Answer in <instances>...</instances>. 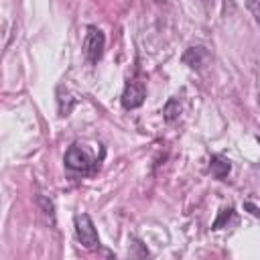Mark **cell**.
I'll list each match as a JSON object with an SVG mask.
<instances>
[{
  "label": "cell",
  "instance_id": "cell-3",
  "mask_svg": "<svg viewBox=\"0 0 260 260\" xmlns=\"http://www.w3.org/2000/svg\"><path fill=\"white\" fill-rule=\"evenodd\" d=\"M65 165L73 171H89L93 167V156L85 148L75 144L65 152Z\"/></svg>",
  "mask_w": 260,
  "mask_h": 260
},
{
  "label": "cell",
  "instance_id": "cell-2",
  "mask_svg": "<svg viewBox=\"0 0 260 260\" xmlns=\"http://www.w3.org/2000/svg\"><path fill=\"white\" fill-rule=\"evenodd\" d=\"M104 45H106V37L100 28L95 26H89L87 32H85V39H83V55L89 63H95L102 53H104Z\"/></svg>",
  "mask_w": 260,
  "mask_h": 260
},
{
  "label": "cell",
  "instance_id": "cell-4",
  "mask_svg": "<svg viewBox=\"0 0 260 260\" xmlns=\"http://www.w3.org/2000/svg\"><path fill=\"white\" fill-rule=\"evenodd\" d=\"M144 102V87L142 83H136V81H130L122 93V106L124 108H138L140 104Z\"/></svg>",
  "mask_w": 260,
  "mask_h": 260
},
{
  "label": "cell",
  "instance_id": "cell-5",
  "mask_svg": "<svg viewBox=\"0 0 260 260\" xmlns=\"http://www.w3.org/2000/svg\"><path fill=\"white\" fill-rule=\"evenodd\" d=\"M183 61H185L189 67H193V69H199V67H203V65L209 61V53H207L203 47H191V49H187V53L183 55Z\"/></svg>",
  "mask_w": 260,
  "mask_h": 260
},
{
  "label": "cell",
  "instance_id": "cell-8",
  "mask_svg": "<svg viewBox=\"0 0 260 260\" xmlns=\"http://www.w3.org/2000/svg\"><path fill=\"white\" fill-rule=\"evenodd\" d=\"M248 8H250V12L254 14L256 22L260 24V0H248Z\"/></svg>",
  "mask_w": 260,
  "mask_h": 260
},
{
  "label": "cell",
  "instance_id": "cell-6",
  "mask_svg": "<svg viewBox=\"0 0 260 260\" xmlns=\"http://www.w3.org/2000/svg\"><path fill=\"white\" fill-rule=\"evenodd\" d=\"M228 173H230V160H225L221 156H213V160H211V175L217 177V179H223Z\"/></svg>",
  "mask_w": 260,
  "mask_h": 260
},
{
  "label": "cell",
  "instance_id": "cell-7",
  "mask_svg": "<svg viewBox=\"0 0 260 260\" xmlns=\"http://www.w3.org/2000/svg\"><path fill=\"white\" fill-rule=\"evenodd\" d=\"M165 120L167 122H173V120H177L179 118V114H181V106H179V102L177 100H171L167 106H165Z\"/></svg>",
  "mask_w": 260,
  "mask_h": 260
},
{
  "label": "cell",
  "instance_id": "cell-9",
  "mask_svg": "<svg viewBox=\"0 0 260 260\" xmlns=\"http://www.w3.org/2000/svg\"><path fill=\"white\" fill-rule=\"evenodd\" d=\"M39 203L43 205V213H47L49 217H53V203L47 197H39Z\"/></svg>",
  "mask_w": 260,
  "mask_h": 260
},
{
  "label": "cell",
  "instance_id": "cell-10",
  "mask_svg": "<svg viewBox=\"0 0 260 260\" xmlns=\"http://www.w3.org/2000/svg\"><path fill=\"white\" fill-rule=\"evenodd\" d=\"M246 207L250 209V213H252V215H260V209H258L256 205H252V203H246Z\"/></svg>",
  "mask_w": 260,
  "mask_h": 260
},
{
  "label": "cell",
  "instance_id": "cell-1",
  "mask_svg": "<svg viewBox=\"0 0 260 260\" xmlns=\"http://www.w3.org/2000/svg\"><path fill=\"white\" fill-rule=\"evenodd\" d=\"M75 234H77V240L81 242V246L87 248V250H93L100 244L95 225H93V221H91V217L87 213L75 215Z\"/></svg>",
  "mask_w": 260,
  "mask_h": 260
}]
</instances>
